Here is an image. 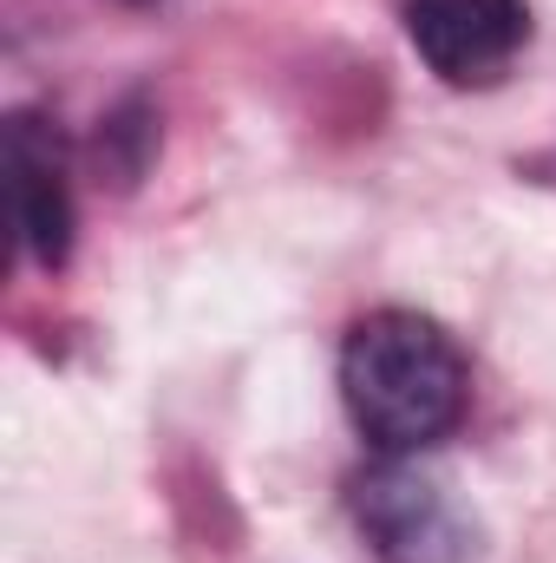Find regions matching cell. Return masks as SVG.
<instances>
[{"instance_id":"1","label":"cell","mask_w":556,"mask_h":563,"mask_svg":"<svg viewBox=\"0 0 556 563\" xmlns=\"http://www.w3.org/2000/svg\"><path fill=\"white\" fill-rule=\"evenodd\" d=\"M341 400L380 459H413L471 407L465 347L419 308H374L341 341Z\"/></svg>"},{"instance_id":"2","label":"cell","mask_w":556,"mask_h":563,"mask_svg":"<svg viewBox=\"0 0 556 563\" xmlns=\"http://www.w3.org/2000/svg\"><path fill=\"white\" fill-rule=\"evenodd\" d=\"M347 511L380 563H471V525L438 478L380 459L347 485Z\"/></svg>"},{"instance_id":"3","label":"cell","mask_w":556,"mask_h":563,"mask_svg":"<svg viewBox=\"0 0 556 563\" xmlns=\"http://www.w3.org/2000/svg\"><path fill=\"white\" fill-rule=\"evenodd\" d=\"M400 20L413 53L445 86H491L531 46L524 0H407Z\"/></svg>"},{"instance_id":"4","label":"cell","mask_w":556,"mask_h":563,"mask_svg":"<svg viewBox=\"0 0 556 563\" xmlns=\"http://www.w3.org/2000/svg\"><path fill=\"white\" fill-rule=\"evenodd\" d=\"M0 144H7L13 236H20V250L53 276V269L73 263V230H79V217H73V184H66V151L53 139V125L33 119V112H13L7 132H0Z\"/></svg>"},{"instance_id":"5","label":"cell","mask_w":556,"mask_h":563,"mask_svg":"<svg viewBox=\"0 0 556 563\" xmlns=\"http://www.w3.org/2000/svg\"><path fill=\"white\" fill-rule=\"evenodd\" d=\"M132 7H151V0H132Z\"/></svg>"}]
</instances>
